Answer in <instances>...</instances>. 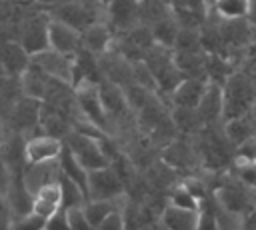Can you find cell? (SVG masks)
I'll list each match as a JSON object with an SVG mask.
<instances>
[{"label": "cell", "mask_w": 256, "mask_h": 230, "mask_svg": "<svg viewBox=\"0 0 256 230\" xmlns=\"http://www.w3.org/2000/svg\"><path fill=\"white\" fill-rule=\"evenodd\" d=\"M6 132H8V128H6V124H4V120L0 118V144H2V140L6 138Z\"/></svg>", "instance_id": "obj_38"}, {"label": "cell", "mask_w": 256, "mask_h": 230, "mask_svg": "<svg viewBox=\"0 0 256 230\" xmlns=\"http://www.w3.org/2000/svg\"><path fill=\"white\" fill-rule=\"evenodd\" d=\"M24 144L26 136L16 134V132H6V138L0 144V156L4 164L8 166L12 176H20L26 170V158H24Z\"/></svg>", "instance_id": "obj_16"}, {"label": "cell", "mask_w": 256, "mask_h": 230, "mask_svg": "<svg viewBox=\"0 0 256 230\" xmlns=\"http://www.w3.org/2000/svg\"><path fill=\"white\" fill-rule=\"evenodd\" d=\"M240 66H242V70L246 72L248 80L252 82V86H254V90H256V50H252V52L244 58V62H242Z\"/></svg>", "instance_id": "obj_32"}, {"label": "cell", "mask_w": 256, "mask_h": 230, "mask_svg": "<svg viewBox=\"0 0 256 230\" xmlns=\"http://www.w3.org/2000/svg\"><path fill=\"white\" fill-rule=\"evenodd\" d=\"M208 80L204 78H182V82L168 96L170 108H196L206 92Z\"/></svg>", "instance_id": "obj_13"}, {"label": "cell", "mask_w": 256, "mask_h": 230, "mask_svg": "<svg viewBox=\"0 0 256 230\" xmlns=\"http://www.w3.org/2000/svg\"><path fill=\"white\" fill-rule=\"evenodd\" d=\"M104 22L120 36L136 28L140 22V0H110L104 6Z\"/></svg>", "instance_id": "obj_9"}, {"label": "cell", "mask_w": 256, "mask_h": 230, "mask_svg": "<svg viewBox=\"0 0 256 230\" xmlns=\"http://www.w3.org/2000/svg\"><path fill=\"white\" fill-rule=\"evenodd\" d=\"M46 220L36 216V214H26L20 218H12V228L10 230H44Z\"/></svg>", "instance_id": "obj_28"}, {"label": "cell", "mask_w": 256, "mask_h": 230, "mask_svg": "<svg viewBox=\"0 0 256 230\" xmlns=\"http://www.w3.org/2000/svg\"><path fill=\"white\" fill-rule=\"evenodd\" d=\"M254 166H256V160H254Z\"/></svg>", "instance_id": "obj_42"}, {"label": "cell", "mask_w": 256, "mask_h": 230, "mask_svg": "<svg viewBox=\"0 0 256 230\" xmlns=\"http://www.w3.org/2000/svg\"><path fill=\"white\" fill-rule=\"evenodd\" d=\"M30 66L40 70L44 76H48L56 82L74 86V58H68L64 54H58V52L46 48V50L30 56Z\"/></svg>", "instance_id": "obj_6"}, {"label": "cell", "mask_w": 256, "mask_h": 230, "mask_svg": "<svg viewBox=\"0 0 256 230\" xmlns=\"http://www.w3.org/2000/svg\"><path fill=\"white\" fill-rule=\"evenodd\" d=\"M48 48L68 58H76L82 52V36L78 30L50 18L48 20Z\"/></svg>", "instance_id": "obj_10"}, {"label": "cell", "mask_w": 256, "mask_h": 230, "mask_svg": "<svg viewBox=\"0 0 256 230\" xmlns=\"http://www.w3.org/2000/svg\"><path fill=\"white\" fill-rule=\"evenodd\" d=\"M206 2H208V6H210V4H212V2H214V0H206Z\"/></svg>", "instance_id": "obj_41"}, {"label": "cell", "mask_w": 256, "mask_h": 230, "mask_svg": "<svg viewBox=\"0 0 256 230\" xmlns=\"http://www.w3.org/2000/svg\"><path fill=\"white\" fill-rule=\"evenodd\" d=\"M238 68V64L226 56L220 54H206V80L214 84H224L232 72Z\"/></svg>", "instance_id": "obj_23"}, {"label": "cell", "mask_w": 256, "mask_h": 230, "mask_svg": "<svg viewBox=\"0 0 256 230\" xmlns=\"http://www.w3.org/2000/svg\"><path fill=\"white\" fill-rule=\"evenodd\" d=\"M44 230H70V228H68V210H66V208H60L58 212H54V214L46 220Z\"/></svg>", "instance_id": "obj_31"}, {"label": "cell", "mask_w": 256, "mask_h": 230, "mask_svg": "<svg viewBox=\"0 0 256 230\" xmlns=\"http://www.w3.org/2000/svg\"><path fill=\"white\" fill-rule=\"evenodd\" d=\"M58 180H60V186H62V204H64V208H76V206H82L88 200L86 192L78 184L64 178L62 174H60Z\"/></svg>", "instance_id": "obj_27"}, {"label": "cell", "mask_w": 256, "mask_h": 230, "mask_svg": "<svg viewBox=\"0 0 256 230\" xmlns=\"http://www.w3.org/2000/svg\"><path fill=\"white\" fill-rule=\"evenodd\" d=\"M222 134L228 140V144L232 148H238L240 144H244L246 140L256 136V128H254V120L250 114L242 116V118H234L228 122H222Z\"/></svg>", "instance_id": "obj_19"}, {"label": "cell", "mask_w": 256, "mask_h": 230, "mask_svg": "<svg viewBox=\"0 0 256 230\" xmlns=\"http://www.w3.org/2000/svg\"><path fill=\"white\" fill-rule=\"evenodd\" d=\"M40 116H42V102L22 94L6 114L4 124L10 132H16L28 138L40 132Z\"/></svg>", "instance_id": "obj_4"}, {"label": "cell", "mask_w": 256, "mask_h": 230, "mask_svg": "<svg viewBox=\"0 0 256 230\" xmlns=\"http://www.w3.org/2000/svg\"><path fill=\"white\" fill-rule=\"evenodd\" d=\"M86 196L88 200H124L128 194L118 174L110 166H106V168L88 172Z\"/></svg>", "instance_id": "obj_7"}, {"label": "cell", "mask_w": 256, "mask_h": 230, "mask_svg": "<svg viewBox=\"0 0 256 230\" xmlns=\"http://www.w3.org/2000/svg\"><path fill=\"white\" fill-rule=\"evenodd\" d=\"M64 150V142L60 138L48 136L44 132L32 134L26 138L24 144V158L26 166H46L58 162L60 154Z\"/></svg>", "instance_id": "obj_8"}, {"label": "cell", "mask_w": 256, "mask_h": 230, "mask_svg": "<svg viewBox=\"0 0 256 230\" xmlns=\"http://www.w3.org/2000/svg\"><path fill=\"white\" fill-rule=\"evenodd\" d=\"M32 204H34V194L32 190L24 184L22 174L12 176L10 186L6 188V208L12 218H20L26 214H32Z\"/></svg>", "instance_id": "obj_15"}, {"label": "cell", "mask_w": 256, "mask_h": 230, "mask_svg": "<svg viewBox=\"0 0 256 230\" xmlns=\"http://www.w3.org/2000/svg\"><path fill=\"white\" fill-rule=\"evenodd\" d=\"M148 28H150V34H152V40H154L156 46H162V48H168V50L174 48V42H176L180 26H178V22L174 20L172 14L162 18V20H158V22H154Z\"/></svg>", "instance_id": "obj_24"}, {"label": "cell", "mask_w": 256, "mask_h": 230, "mask_svg": "<svg viewBox=\"0 0 256 230\" xmlns=\"http://www.w3.org/2000/svg\"><path fill=\"white\" fill-rule=\"evenodd\" d=\"M248 24L252 26V30L256 32V0H250V10H248Z\"/></svg>", "instance_id": "obj_36"}, {"label": "cell", "mask_w": 256, "mask_h": 230, "mask_svg": "<svg viewBox=\"0 0 256 230\" xmlns=\"http://www.w3.org/2000/svg\"><path fill=\"white\" fill-rule=\"evenodd\" d=\"M12 228V216L8 210L0 212V230H10Z\"/></svg>", "instance_id": "obj_35"}, {"label": "cell", "mask_w": 256, "mask_h": 230, "mask_svg": "<svg viewBox=\"0 0 256 230\" xmlns=\"http://www.w3.org/2000/svg\"><path fill=\"white\" fill-rule=\"evenodd\" d=\"M238 230H256V204L252 206L250 212H246V214L240 218Z\"/></svg>", "instance_id": "obj_33"}, {"label": "cell", "mask_w": 256, "mask_h": 230, "mask_svg": "<svg viewBox=\"0 0 256 230\" xmlns=\"http://www.w3.org/2000/svg\"><path fill=\"white\" fill-rule=\"evenodd\" d=\"M0 66L8 76L20 78L30 68V54L14 38H0Z\"/></svg>", "instance_id": "obj_12"}, {"label": "cell", "mask_w": 256, "mask_h": 230, "mask_svg": "<svg viewBox=\"0 0 256 230\" xmlns=\"http://www.w3.org/2000/svg\"><path fill=\"white\" fill-rule=\"evenodd\" d=\"M250 10V0H214L210 4V14L218 20H246Z\"/></svg>", "instance_id": "obj_22"}, {"label": "cell", "mask_w": 256, "mask_h": 230, "mask_svg": "<svg viewBox=\"0 0 256 230\" xmlns=\"http://www.w3.org/2000/svg\"><path fill=\"white\" fill-rule=\"evenodd\" d=\"M10 180H12V174H10L8 166L4 164V160H2V156H0V188L6 190V188L10 186Z\"/></svg>", "instance_id": "obj_34"}, {"label": "cell", "mask_w": 256, "mask_h": 230, "mask_svg": "<svg viewBox=\"0 0 256 230\" xmlns=\"http://www.w3.org/2000/svg\"><path fill=\"white\" fill-rule=\"evenodd\" d=\"M102 138V136H100ZM100 138L96 136H88V134H82V132H70L62 142L64 146L76 156V160L88 170H100V168H106L108 166V160L102 152V146H100Z\"/></svg>", "instance_id": "obj_5"}, {"label": "cell", "mask_w": 256, "mask_h": 230, "mask_svg": "<svg viewBox=\"0 0 256 230\" xmlns=\"http://www.w3.org/2000/svg\"><path fill=\"white\" fill-rule=\"evenodd\" d=\"M58 170H60V174L64 176V178H68V180H72L74 184H78L84 192H86V184H88V170L76 160V156L64 146V150H62V154H60V158H58ZM88 198V196H86Z\"/></svg>", "instance_id": "obj_21"}, {"label": "cell", "mask_w": 256, "mask_h": 230, "mask_svg": "<svg viewBox=\"0 0 256 230\" xmlns=\"http://www.w3.org/2000/svg\"><path fill=\"white\" fill-rule=\"evenodd\" d=\"M166 202L172 204V206H176V208H182V210H194V212H198V208H200V202L190 194V190L182 184V180L176 182V184H172L168 188Z\"/></svg>", "instance_id": "obj_25"}, {"label": "cell", "mask_w": 256, "mask_h": 230, "mask_svg": "<svg viewBox=\"0 0 256 230\" xmlns=\"http://www.w3.org/2000/svg\"><path fill=\"white\" fill-rule=\"evenodd\" d=\"M158 222L166 228V230H196L198 224V212L194 210H182L176 208L172 204L166 202V206L162 208Z\"/></svg>", "instance_id": "obj_18"}, {"label": "cell", "mask_w": 256, "mask_h": 230, "mask_svg": "<svg viewBox=\"0 0 256 230\" xmlns=\"http://www.w3.org/2000/svg\"><path fill=\"white\" fill-rule=\"evenodd\" d=\"M58 178L48 180V182H44L42 186L36 188V192H34V204H32V214L48 220L54 212H58L60 208H64V204H62V186H60V180Z\"/></svg>", "instance_id": "obj_11"}, {"label": "cell", "mask_w": 256, "mask_h": 230, "mask_svg": "<svg viewBox=\"0 0 256 230\" xmlns=\"http://www.w3.org/2000/svg\"><path fill=\"white\" fill-rule=\"evenodd\" d=\"M80 36H82V50L92 54L94 58H100L106 52H110L116 38V34L110 30L106 22H96L88 26L84 32H80Z\"/></svg>", "instance_id": "obj_14"}, {"label": "cell", "mask_w": 256, "mask_h": 230, "mask_svg": "<svg viewBox=\"0 0 256 230\" xmlns=\"http://www.w3.org/2000/svg\"><path fill=\"white\" fill-rule=\"evenodd\" d=\"M48 12L38 10L32 14H24L12 28V38L30 54H38L48 48Z\"/></svg>", "instance_id": "obj_3"}, {"label": "cell", "mask_w": 256, "mask_h": 230, "mask_svg": "<svg viewBox=\"0 0 256 230\" xmlns=\"http://www.w3.org/2000/svg\"><path fill=\"white\" fill-rule=\"evenodd\" d=\"M250 116H252V120H254V128H256V100H254V104H252V110H250Z\"/></svg>", "instance_id": "obj_39"}, {"label": "cell", "mask_w": 256, "mask_h": 230, "mask_svg": "<svg viewBox=\"0 0 256 230\" xmlns=\"http://www.w3.org/2000/svg\"><path fill=\"white\" fill-rule=\"evenodd\" d=\"M46 12L50 18L78 32H84L88 26L96 22H104V6L98 0H74V2L50 4Z\"/></svg>", "instance_id": "obj_2"}, {"label": "cell", "mask_w": 256, "mask_h": 230, "mask_svg": "<svg viewBox=\"0 0 256 230\" xmlns=\"http://www.w3.org/2000/svg\"><path fill=\"white\" fill-rule=\"evenodd\" d=\"M126 198H128V196H126ZM126 198H124V200H86V202L82 204V214H84V218L88 220V224H90L92 228H96V226H98L104 218H108L112 212L122 210Z\"/></svg>", "instance_id": "obj_20"}, {"label": "cell", "mask_w": 256, "mask_h": 230, "mask_svg": "<svg viewBox=\"0 0 256 230\" xmlns=\"http://www.w3.org/2000/svg\"><path fill=\"white\" fill-rule=\"evenodd\" d=\"M172 52H204L200 40V28H180Z\"/></svg>", "instance_id": "obj_26"}, {"label": "cell", "mask_w": 256, "mask_h": 230, "mask_svg": "<svg viewBox=\"0 0 256 230\" xmlns=\"http://www.w3.org/2000/svg\"><path fill=\"white\" fill-rule=\"evenodd\" d=\"M256 100V90L248 80L242 66H238L232 76L222 84V122L242 118L250 114Z\"/></svg>", "instance_id": "obj_1"}, {"label": "cell", "mask_w": 256, "mask_h": 230, "mask_svg": "<svg viewBox=\"0 0 256 230\" xmlns=\"http://www.w3.org/2000/svg\"><path fill=\"white\" fill-rule=\"evenodd\" d=\"M62 2H74V0H52V4H62Z\"/></svg>", "instance_id": "obj_40"}, {"label": "cell", "mask_w": 256, "mask_h": 230, "mask_svg": "<svg viewBox=\"0 0 256 230\" xmlns=\"http://www.w3.org/2000/svg\"><path fill=\"white\" fill-rule=\"evenodd\" d=\"M196 112L206 128L216 126V122H222V86L220 84L208 82L206 92H204L200 104L196 106Z\"/></svg>", "instance_id": "obj_17"}, {"label": "cell", "mask_w": 256, "mask_h": 230, "mask_svg": "<svg viewBox=\"0 0 256 230\" xmlns=\"http://www.w3.org/2000/svg\"><path fill=\"white\" fill-rule=\"evenodd\" d=\"M68 210V228L70 230H94L88 220L84 218L82 214V206H76V208H66Z\"/></svg>", "instance_id": "obj_29"}, {"label": "cell", "mask_w": 256, "mask_h": 230, "mask_svg": "<svg viewBox=\"0 0 256 230\" xmlns=\"http://www.w3.org/2000/svg\"><path fill=\"white\" fill-rule=\"evenodd\" d=\"M94 230H126V220H124L122 210L112 212V214H110L108 218H104Z\"/></svg>", "instance_id": "obj_30"}, {"label": "cell", "mask_w": 256, "mask_h": 230, "mask_svg": "<svg viewBox=\"0 0 256 230\" xmlns=\"http://www.w3.org/2000/svg\"><path fill=\"white\" fill-rule=\"evenodd\" d=\"M2 210H8V208H6V190L0 188V212Z\"/></svg>", "instance_id": "obj_37"}]
</instances>
